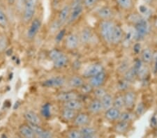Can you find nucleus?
<instances>
[{"label": "nucleus", "mask_w": 157, "mask_h": 138, "mask_svg": "<svg viewBox=\"0 0 157 138\" xmlns=\"http://www.w3.org/2000/svg\"><path fill=\"white\" fill-rule=\"evenodd\" d=\"M24 118L27 121V124L40 125L42 123V120L39 114L32 110H27L24 113Z\"/></svg>", "instance_id": "4be33fe9"}, {"label": "nucleus", "mask_w": 157, "mask_h": 138, "mask_svg": "<svg viewBox=\"0 0 157 138\" xmlns=\"http://www.w3.org/2000/svg\"><path fill=\"white\" fill-rule=\"evenodd\" d=\"M115 26V23L113 21V20L100 21L98 24V32L100 36L103 41L108 45H111V38Z\"/></svg>", "instance_id": "f257e3e1"}, {"label": "nucleus", "mask_w": 157, "mask_h": 138, "mask_svg": "<svg viewBox=\"0 0 157 138\" xmlns=\"http://www.w3.org/2000/svg\"><path fill=\"white\" fill-rule=\"evenodd\" d=\"M81 133L82 135V138H93L97 136L98 130L94 127L85 125L80 129Z\"/></svg>", "instance_id": "bb28decb"}, {"label": "nucleus", "mask_w": 157, "mask_h": 138, "mask_svg": "<svg viewBox=\"0 0 157 138\" xmlns=\"http://www.w3.org/2000/svg\"><path fill=\"white\" fill-rule=\"evenodd\" d=\"M88 83L93 88H97L98 87H102L105 83L107 80V74L105 71L94 76L91 78H89Z\"/></svg>", "instance_id": "dca6fc26"}, {"label": "nucleus", "mask_w": 157, "mask_h": 138, "mask_svg": "<svg viewBox=\"0 0 157 138\" xmlns=\"http://www.w3.org/2000/svg\"><path fill=\"white\" fill-rule=\"evenodd\" d=\"M19 134L20 136L25 138H34L36 137L34 132H33L32 128L28 124H22L20 125L18 129Z\"/></svg>", "instance_id": "cd10ccee"}, {"label": "nucleus", "mask_w": 157, "mask_h": 138, "mask_svg": "<svg viewBox=\"0 0 157 138\" xmlns=\"http://www.w3.org/2000/svg\"><path fill=\"white\" fill-rule=\"evenodd\" d=\"M103 71H105V69L103 65L100 63H96L89 66L83 72L82 76L85 79H89Z\"/></svg>", "instance_id": "1a4fd4ad"}, {"label": "nucleus", "mask_w": 157, "mask_h": 138, "mask_svg": "<svg viewBox=\"0 0 157 138\" xmlns=\"http://www.w3.org/2000/svg\"><path fill=\"white\" fill-rule=\"evenodd\" d=\"M149 125L151 129H157V112H155L149 119Z\"/></svg>", "instance_id": "79ce46f5"}, {"label": "nucleus", "mask_w": 157, "mask_h": 138, "mask_svg": "<svg viewBox=\"0 0 157 138\" xmlns=\"http://www.w3.org/2000/svg\"><path fill=\"white\" fill-rule=\"evenodd\" d=\"M63 44L66 50L69 51H74L77 50L80 44L79 36L73 32H70L64 36Z\"/></svg>", "instance_id": "39448f33"}, {"label": "nucleus", "mask_w": 157, "mask_h": 138, "mask_svg": "<svg viewBox=\"0 0 157 138\" xmlns=\"http://www.w3.org/2000/svg\"><path fill=\"white\" fill-rule=\"evenodd\" d=\"M67 137L69 138H82V133L80 129H73L69 130L67 134Z\"/></svg>", "instance_id": "4c0bfd02"}, {"label": "nucleus", "mask_w": 157, "mask_h": 138, "mask_svg": "<svg viewBox=\"0 0 157 138\" xmlns=\"http://www.w3.org/2000/svg\"><path fill=\"white\" fill-rule=\"evenodd\" d=\"M72 122L73 125L76 128H78V129H80V128L85 126V125H90L91 122L90 114L89 113L81 111L78 112Z\"/></svg>", "instance_id": "9d476101"}, {"label": "nucleus", "mask_w": 157, "mask_h": 138, "mask_svg": "<svg viewBox=\"0 0 157 138\" xmlns=\"http://www.w3.org/2000/svg\"><path fill=\"white\" fill-rule=\"evenodd\" d=\"M9 25V20L4 11L0 8V27L6 29Z\"/></svg>", "instance_id": "e433bc0d"}, {"label": "nucleus", "mask_w": 157, "mask_h": 138, "mask_svg": "<svg viewBox=\"0 0 157 138\" xmlns=\"http://www.w3.org/2000/svg\"><path fill=\"white\" fill-rule=\"evenodd\" d=\"M80 89L81 94H92L94 88L91 86L88 82L87 83H86L85 82V83L80 88Z\"/></svg>", "instance_id": "a19ab883"}, {"label": "nucleus", "mask_w": 157, "mask_h": 138, "mask_svg": "<svg viewBox=\"0 0 157 138\" xmlns=\"http://www.w3.org/2000/svg\"><path fill=\"white\" fill-rule=\"evenodd\" d=\"M139 9H140V14L144 18L147 19L149 17L151 16V10L147 6H141Z\"/></svg>", "instance_id": "58836bf2"}, {"label": "nucleus", "mask_w": 157, "mask_h": 138, "mask_svg": "<svg viewBox=\"0 0 157 138\" xmlns=\"http://www.w3.org/2000/svg\"><path fill=\"white\" fill-rule=\"evenodd\" d=\"M137 0H115V4L124 11H131L135 8Z\"/></svg>", "instance_id": "aec40b11"}, {"label": "nucleus", "mask_w": 157, "mask_h": 138, "mask_svg": "<svg viewBox=\"0 0 157 138\" xmlns=\"http://www.w3.org/2000/svg\"><path fill=\"white\" fill-rule=\"evenodd\" d=\"M101 100V103H102L103 111H105L108 109L113 107V96L112 95L107 93L104 96H103Z\"/></svg>", "instance_id": "7c9ffc66"}, {"label": "nucleus", "mask_w": 157, "mask_h": 138, "mask_svg": "<svg viewBox=\"0 0 157 138\" xmlns=\"http://www.w3.org/2000/svg\"><path fill=\"white\" fill-rule=\"evenodd\" d=\"M80 39V42L81 44L86 45L90 43L91 39L92 37V32L90 27H86L82 29L80 34L78 35Z\"/></svg>", "instance_id": "a878e982"}, {"label": "nucleus", "mask_w": 157, "mask_h": 138, "mask_svg": "<svg viewBox=\"0 0 157 138\" xmlns=\"http://www.w3.org/2000/svg\"><path fill=\"white\" fill-rule=\"evenodd\" d=\"M124 32L120 24H116L114 27L113 32L111 38V45L114 46H117L124 39Z\"/></svg>", "instance_id": "f8f14e48"}, {"label": "nucleus", "mask_w": 157, "mask_h": 138, "mask_svg": "<svg viewBox=\"0 0 157 138\" xmlns=\"http://www.w3.org/2000/svg\"><path fill=\"white\" fill-rule=\"evenodd\" d=\"M62 107H67L76 112H80L83 109L84 103L80 99H75L62 103Z\"/></svg>", "instance_id": "a211bd4d"}, {"label": "nucleus", "mask_w": 157, "mask_h": 138, "mask_svg": "<svg viewBox=\"0 0 157 138\" xmlns=\"http://www.w3.org/2000/svg\"><path fill=\"white\" fill-rule=\"evenodd\" d=\"M121 110L112 107L104 111V118L109 122H116L120 119Z\"/></svg>", "instance_id": "f3484780"}, {"label": "nucleus", "mask_w": 157, "mask_h": 138, "mask_svg": "<svg viewBox=\"0 0 157 138\" xmlns=\"http://www.w3.org/2000/svg\"><path fill=\"white\" fill-rule=\"evenodd\" d=\"M42 22L40 19L35 17L30 22V25L27 32V36L29 40H33L36 37L41 28Z\"/></svg>", "instance_id": "9b49d317"}, {"label": "nucleus", "mask_w": 157, "mask_h": 138, "mask_svg": "<svg viewBox=\"0 0 157 138\" xmlns=\"http://www.w3.org/2000/svg\"><path fill=\"white\" fill-rule=\"evenodd\" d=\"M154 71H155V73H157V57L156 58L155 64H154Z\"/></svg>", "instance_id": "a18cd8bd"}, {"label": "nucleus", "mask_w": 157, "mask_h": 138, "mask_svg": "<svg viewBox=\"0 0 157 138\" xmlns=\"http://www.w3.org/2000/svg\"><path fill=\"white\" fill-rule=\"evenodd\" d=\"M39 0H25L22 21L25 23H30L36 13Z\"/></svg>", "instance_id": "f03ea898"}, {"label": "nucleus", "mask_w": 157, "mask_h": 138, "mask_svg": "<svg viewBox=\"0 0 157 138\" xmlns=\"http://www.w3.org/2000/svg\"><path fill=\"white\" fill-rule=\"evenodd\" d=\"M50 106L49 104L45 105L44 107H43L41 112L42 114L44 115L45 117H49L50 116Z\"/></svg>", "instance_id": "37998d69"}, {"label": "nucleus", "mask_w": 157, "mask_h": 138, "mask_svg": "<svg viewBox=\"0 0 157 138\" xmlns=\"http://www.w3.org/2000/svg\"><path fill=\"white\" fill-rule=\"evenodd\" d=\"M96 17L99 21H110L115 16V11L110 6H103L95 12Z\"/></svg>", "instance_id": "0eeeda50"}, {"label": "nucleus", "mask_w": 157, "mask_h": 138, "mask_svg": "<svg viewBox=\"0 0 157 138\" xmlns=\"http://www.w3.org/2000/svg\"><path fill=\"white\" fill-rule=\"evenodd\" d=\"M75 99H80V94L79 93L75 91H62L58 93L55 96V99L58 102L62 103Z\"/></svg>", "instance_id": "ddd939ff"}, {"label": "nucleus", "mask_w": 157, "mask_h": 138, "mask_svg": "<svg viewBox=\"0 0 157 138\" xmlns=\"http://www.w3.org/2000/svg\"><path fill=\"white\" fill-rule=\"evenodd\" d=\"M131 84V82L123 78L121 80H120L117 83V89L120 92H124L129 89Z\"/></svg>", "instance_id": "c9c22d12"}, {"label": "nucleus", "mask_w": 157, "mask_h": 138, "mask_svg": "<svg viewBox=\"0 0 157 138\" xmlns=\"http://www.w3.org/2000/svg\"><path fill=\"white\" fill-rule=\"evenodd\" d=\"M113 107L120 110L124 109V100L123 92H119L113 97Z\"/></svg>", "instance_id": "c756f323"}, {"label": "nucleus", "mask_w": 157, "mask_h": 138, "mask_svg": "<svg viewBox=\"0 0 157 138\" xmlns=\"http://www.w3.org/2000/svg\"><path fill=\"white\" fill-rule=\"evenodd\" d=\"M70 11H71L70 4H65L64 6H63L59 11L57 20L62 27L66 23H67L68 20H69V17Z\"/></svg>", "instance_id": "2eb2a0df"}, {"label": "nucleus", "mask_w": 157, "mask_h": 138, "mask_svg": "<svg viewBox=\"0 0 157 138\" xmlns=\"http://www.w3.org/2000/svg\"><path fill=\"white\" fill-rule=\"evenodd\" d=\"M55 69H62L67 67L69 63V58L64 52L52 62Z\"/></svg>", "instance_id": "6ab92c4d"}, {"label": "nucleus", "mask_w": 157, "mask_h": 138, "mask_svg": "<svg viewBox=\"0 0 157 138\" xmlns=\"http://www.w3.org/2000/svg\"><path fill=\"white\" fill-rule=\"evenodd\" d=\"M124 100V109L128 110H133L136 105L138 95L137 93L133 90L128 89L123 92Z\"/></svg>", "instance_id": "6e6552de"}, {"label": "nucleus", "mask_w": 157, "mask_h": 138, "mask_svg": "<svg viewBox=\"0 0 157 138\" xmlns=\"http://www.w3.org/2000/svg\"><path fill=\"white\" fill-rule=\"evenodd\" d=\"M135 27V33L134 37L138 41L143 39L150 31V25H149L147 20L142 17L141 19L134 24Z\"/></svg>", "instance_id": "20e7f679"}, {"label": "nucleus", "mask_w": 157, "mask_h": 138, "mask_svg": "<svg viewBox=\"0 0 157 138\" xmlns=\"http://www.w3.org/2000/svg\"><path fill=\"white\" fill-rule=\"evenodd\" d=\"M7 1H8V3L9 5L13 6V5H14L15 3H16L17 0H7Z\"/></svg>", "instance_id": "c03bdc74"}, {"label": "nucleus", "mask_w": 157, "mask_h": 138, "mask_svg": "<svg viewBox=\"0 0 157 138\" xmlns=\"http://www.w3.org/2000/svg\"><path fill=\"white\" fill-rule=\"evenodd\" d=\"M140 59L144 64H151L154 59V51L149 47L143 49L140 52Z\"/></svg>", "instance_id": "393cba45"}, {"label": "nucleus", "mask_w": 157, "mask_h": 138, "mask_svg": "<svg viewBox=\"0 0 157 138\" xmlns=\"http://www.w3.org/2000/svg\"><path fill=\"white\" fill-rule=\"evenodd\" d=\"M71 11L67 23L69 24H73L80 19L85 11L82 4V0H73L70 4Z\"/></svg>", "instance_id": "7ed1b4c3"}, {"label": "nucleus", "mask_w": 157, "mask_h": 138, "mask_svg": "<svg viewBox=\"0 0 157 138\" xmlns=\"http://www.w3.org/2000/svg\"><path fill=\"white\" fill-rule=\"evenodd\" d=\"M67 80L64 77L57 76L52 77L47 80H44L41 82V86L45 88H50V89H56L64 87L67 84Z\"/></svg>", "instance_id": "423d86ee"}, {"label": "nucleus", "mask_w": 157, "mask_h": 138, "mask_svg": "<svg viewBox=\"0 0 157 138\" xmlns=\"http://www.w3.org/2000/svg\"><path fill=\"white\" fill-rule=\"evenodd\" d=\"M67 83L70 87H72L73 89H80V88L85 83V78L82 76L75 75H72V76L67 80Z\"/></svg>", "instance_id": "5701e85b"}, {"label": "nucleus", "mask_w": 157, "mask_h": 138, "mask_svg": "<svg viewBox=\"0 0 157 138\" xmlns=\"http://www.w3.org/2000/svg\"><path fill=\"white\" fill-rule=\"evenodd\" d=\"M133 111L134 113H135L136 116L137 117V118H139L141 116H143V115L145 114V112H146V107H145V103L143 102H140L138 104L136 105V106L134 107Z\"/></svg>", "instance_id": "72a5a7b5"}, {"label": "nucleus", "mask_w": 157, "mask_h": 138, "mask_svg": "<svg viewBox=\"0 0 157 138\" xmlns=\"http://www.w3.org/2000/svg\"><path fill=\"white\" fill-rule=\"evenodd\" d=\"M107 93H108L107 90H106L105 88H103L102 86V87H98L97 88H94L92 94H93L94 97L96 98V99H101V98L104 96Z\"/></svg>", "instance_id": "f704fd0d"}, {"label": "nucleus", "mask_w": 157, "mask_h": 138, "mask_svg": "<svg viewBox=\"0 0 157 138\" xmlns=\"http://www.w3.org/2000/svg\"><path fill=\"white\" fill-rule=\"evenodd\" d=\"M63 53L62 50L58 49H53L48 52V58L50 59V61H53L58 57L60 56Z\"/></svg>", "instance_id": "ea45409f"}, {"label": "nucleus", "mask_w": 157, "mask_h": 138, "mask_svg": "<svg viewBox=\"0 0 157 138\" xmlns=\"http://www.w3.org/2000/svg\"><path fill=\"white\" fill-rule=\"evenodd\" d=\"M78 112L74 111L67 107H62V110L60 111V117L63 121L66 122H72L74 118L76 116Z\"/></svg>", "instance_id": "b1692460"}, {"label": "nucleus", "mask_w": 157, "mask_h": 138, "mask_svg": "<svg viewBox=\"0 0 157 138\" xmlns=\"http://www.w3.org/2000/svg\"><path fill=\"white\" fill-rule=\"evenodd\" d=\"M136 119H137V117L136 116L135 113L133 112V110H126L125 111L121 112V114L119 120L129 123H132Z\"/></svg>", "instance_id": "c85d7f7f"}, {"label": "nucleus", "mask_w": 157, "mask_h": 138, "mask_svg": "<svg viewBox=\"0 0 157 138\" xmlns=\"http://www.w3.org/2000/svg\"><path fill=\"white\" fill-rule=\"evenodd\" d=\"M153 1H157V0H153Z\"/></svg>", "instance_id": "49530a36"}, {"label": "nucleus", "mask_w": 157, "mask_h": 138, "mask_svg": "<svg viewBox=\"0 0 157 138\" xmlns=\"http://www.w3.org/2000/svg\"><path fill=\"white\" fill-rule=\"evenodd\" d=\"M100 2L101 0H82V4L85 10L90 11L94 9Z\"/></svg>", "instance_id": "473e14b6"}, {"label": "nucleus", "mask_w": 157, "mask_h": 138, "mask_svg": "<svg viewBox=\"0 0 157 138\" xmlns=\"http://www.w3.org/2000/svg\"><path fill=\"white\" fill-rule=\"evenodd\" d=\"M103 111V109L102 103H101L100 99L94 98L89 103L87 106V112L90 114L98 115Z\"/></svg>", "instance_id": "4468645a"}, {"label": "nucleus", "mask_w": 157, "mask_h": 138, "mask_svg": "<svg viewBox=\"0 0 157 138\" xmlns=\"http://www.w3.org/2000/svg\"><path fill=\"white\" fill-rule=\"evenodd\" d=\"M9 39L5 34L0 33V54L4 53L9 46Z\"/></svg>", "instance_id": "2f4dec72"}, {"label": "nucleus", "mask_w": 157, "mask_h": 138, "mask_svg": "<svg viewBox=\"0 0 157 138\" xmlns=\"http://www.w3.org/2000/svg\"><path fill=\"white\" fill-rule=\"evenodd\" d=\"M131 125V123L118 120V121H116L115 124L114 125L113 130L116 133L120 135H124L128 132Z\"/></svg>", "instance_id": "412c9836"}]
</instances>
